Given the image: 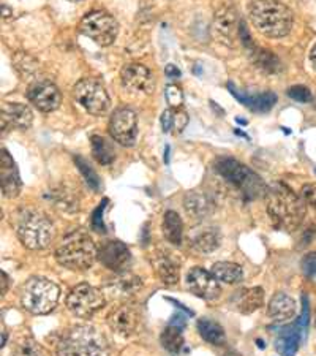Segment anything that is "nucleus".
<instances>
[{"label": "nucleus", "mask_w": 316, "mask_h": 356, "mask_svg": "<svg viewBox=\"0 0 316 356\" xmlns=\"http://www.w3.org/2000/svg\"><path fill=\"white\" fill-rule=\"evenodd\" d=\"M267 212L275 228L291 233L306 219V201L283 182H277L267 191Z\"/></svg>", "instance_id": "obj_1"}, {"label": "nucleus", "mask_w": 316, "mask_h": 356, "mask_svg": "<svg viewBox=\"0 0 316 356\" xmlns=\"http://www.w3.org/2000/svg\"><path fill=\"white\" fill-rule=\"evenodd\" d=\"M57 356H109V343L95 326L78 325L63 332Z\"/></svg>", "instance_id": "obj_2"}, {"label": "nucleus", "mask_w": 316, "mask_h": 356, "mask_svg": "<svg viewBox=\"0 0 316 356\" xmlns=\"http://www.w3.org/2000/svg\"><path fill=\"white\" fill-rule=\"evenodd\" d=\"M250 19L253 26L269 38L288 35L292 27L291 10L278 0H253Z\"/></svg>", "instance_id": "obj_3"}, {"label": "nucleus", "mask_w": 316, "mask_h": 356, "mask_svg": "<svg viewBox=\"0 0 316 356\" xmlns=\"http://www.w3.org/2000/svg\"><path fill=\"white\" fill-rule=\"evenodd\" d=\"M56 258L62 266L73 271H85L94 266L99 258V249L89 234L74 232L62 241L56 250Z\"/></svg>", "instance_id": "obj_4"}, {"label": "nucleus", "mask_w": 316, "mask_h": 356, "mask_svg": "<svg viewBox=\"0 0 316 356\" xmlns=\"http://www.w3.org/2000/svg\"><path fill=\"white\" fill-rule=\"evenodd\" d=\"M18 238L26 249L43 250L56 238V228L42 211L27 209L18 220Z\"/></svg>", "instance_id": "obj_5"}, {"label": "nucleus", "mask_w": 316, "mask_h": 356, "mask_svg": "<svg viewBox=\"0 0 316 356\" xmlns=\"http://www.w3.org/2000/svg\"><path fill=\"white\" fill-rule=\"evenodd\" d=\"M215 171L228 184L240 191L247 200H255L266 192L260 176L233 157H220L215 162Z\"/></svg>", "instance_id": "obj_6"}, {"label": "nucleus", "mask_w": 316, "mask_h": 356, "mask_svg": "<svg viewBox=\"0 0 316 356\" xmlns=\"http://www.w3.org/2000/svg\"><path fill=\"white\" fill-rule=\"evenodd\" d=\"M60 289L44 277L28 279L21 290V304L27 312L44 315L54 311L59 302Z\"/></svg>", "instance_id": "obj_7"}, {"label": "nucleus", "mask_w": 316, "mask_h": 356, "mask_svg": "<svg viewBox=\"0 0 316 356\" xmlns=\"http://www.w3.org/2000/svg\"><path fill=\"white\" fill-rule=\"evenodd\" d=\"M79 31L83 32V35L94 40L97 44L109 46L116 42L119 26L117 21L106 11L95 10L90 11L81 19Z\"/></svg>", "instance_id": "obj_8"}, {"label": "nucleus", "mask_w": 316, "mask_h": 356, "mask_svg": "<svg viewBox=\"0 0 316 356\" xmlns=\"http://www.w3.org/2000/svg\"><path fill=\"white\" fill-rule=\"evenodd\" d=\"M106 300L100 289L94 285H76L67 298V307L78 318H90L105 307Z\"/></svg>", "instance_id": "obj_9"}, {"label": "nucleus", "mask_w": 316, "mask_h": 356, "mask_svg": "<svg viewBox=\"0 0 316 356\" xmlns=\"http://www.w3.org/2000/svg\"><path fill=\"white\" fill-rule=\"evenodd\" d=\"M74 99L85 111L94 116H105L111 108L106 89L97 79H81L74 86Z\"/></svg>", "instance_id": "obj_10"}, {"label": "nucleus", "mask_w": 316, "mask_h": 356, "mask_svg": "<svg viewBox=\"0 0 316 356\" xmlns=\"http://www.w3.org/2000/svg\"><path fill=\"white\" fill-rule=\"evenodd\" d=\"M109 135L125 147L133 146L138 136V118L130 108H119L109 119Z\"/></svg>", "instance_id": "obj_11"}, {"label": "nucleus", "mask_w": 316, "mask_h": 356, "mask_svg": "<svg viewBox=\"0 0 316 356\" xmlns=\"http://www.w3.org/2000/svg\"><path fill=\"white\" fill-rule=\"evenodd\" d=\"M187 285L188 290L193 293L194 296L201 298L206 301H214L220 296L222 289L215 275L212 271H208L204 268H192L187 274Z\"/></svg>", "instance_id": "obj_12"}, {"label": "nucleus", "mask_w": 316, "mask_h": 356, "mask_svg": "<svg viewBox=\"0 0 316 356\" xmlns=\"http://www.w3.org/2000/svg\"><path fill=\"white\" fill-rule=\"evenodd\" d=\"M141 323L140 309L131 304H120L108 314V325L120 336H130L138 331Z\"/></svg>", "instance_id": "obj_13"}, {"label": "nucleus", "mask_w": 316, "mask_h": 356, "mask_svg": "<svg viewBox=\"0 0 316 356\" xmlns=\"http://www.w3.org/2000/svg\"><path fill=\"white\" fill-rule=\"evenodd\" d=\"M99 260L111 271L124 273L131 265V252L120 241H108L100 247Z\"/></svg>", "instance_id": "obj_14"}, {"label": "nucleus", "mask_w": 316, "mask_h": 356, "mask_svg": "<svg viewBox=\"0 0 316 356\" xmlns=\"http://www.w3.org/2000/svg\"><path fill=\"white\" fill-rule=\"evenodd\" d=\"M28 100L32 105L43 113H51L60 105V92L56 84L49 81H38L28 88Z\"/></svg>", "instance_id": "obj_15"}, {"label": "nucleus", "mask_w": 316, "mask_h": 356, "mask_svg": "<svg viewBox=\"0 0 316 356\" xmlns=\"http://www.w3.org/2000/svg\"><path fill=\"white\" fill-rule=\"evenodd\" d=\"M0 184H2V192L7 198H16L21 192L18 166L7 149H2V157H0Z\"/></svg>", "instance_id": "obj_16"}, {"label": "nucleus", "mask_w": 316, "mask_h": 356, "mask_svg": "<svg viewBox=\"0 0 316 356\" xmlns=\"http://www.w3.org/2000/svg\"><path fill=\"white\" fill-rule=\"evenodd\" d=\"M33 122V114L21 103H5L2 106V130H27Z\"/></svg>", "instance_id": "obj_17"}, {"label": "nucleus", "mask_w": 316, "mask_h": 356, "mask_svg": "<svg viewBox=\"0 0 316 356\" xmlns=\"http://www.w3.org/2000/svg\"><path fill=\"white\" fill-rule=\"evenodd\" d=\"M122 83L126 89L133 92H144L149 94L153 89V76L147 67L141 64H130L124 67Z\"/></svg>", "instance_id": "obj_18"}, {"label": "nucleus", "mask_w": 316, "mask_h": 356, "mask_svg": "<svg viewBox=\"0 0 316 356\" xmlns=\"http://www.w3.org/2000/svg\"><path fill=\"white\" fill-rule=\"evenodd\" d=\"M155 274L165 285H176L181 277V263L168 252H158L152 258Z\"/></svg>", "instance_id": "obj_19"}, {"label": "nucleus", "mask_w": 316, "mask_h": 356, "mask_svg": "<svg viewBox=\"0 0 316 356\" xmlns=\"http://www.w3.org/2000/svg\"><path fill=\"white\" fill-rule=\"evenodd\" d=\"M228 89L231 94L238 99V102L242 103L247 108H250L251 111L256 113H267L272 110V106L277 102V97L272 92H263V94H247V92L238 90L234 88V84L229 83Z\"/></svg>", "instance_id": "obj_20"}, {"label": "nucleus", "mask_w": 316, "mask_h": 356, "mask_svg": "<svg viewBox=\"0 0 316 356\" xmlns=\"http://www.w3.org/2000/svg\"><path fill=\"white\" fill-rule=\"evenodd\" d=\"M238 18H235V13L233 8L229 7H223L217 11L215 15V32L217 37L222 43L225 44H231L233 40L235 37V31H238L239 26L238 24Z\"/></svg>", "instance_id": "obj_21"}, {"label": "nucleus", "mask_w": 316, "mask_h": 356, "mask_svg": "<svg viewBox=\"0 0 316 356\" xmlns=\"http://www.w3.org/2000/svg\"><path fill=\"white\" fill-rule=\"evenodd\" d=\"M142 285L144 284H142V279L140 275L130 271H124L108 284V289L114 295H117V298H131L141 291Z\"/></svg>", "instance_id": "obj_22"}, {"label": "nucleus", "mask_w": 316, "mask_h": 356, "mask_svg": "<svg viewBox=\"0 0 316 356\" xmlns=\"http://www.w3.org/2000/svg\"><path fill=\"white\" fill-rule=\"evenodd\" d=\"M234 307L240 314H253L264 304V290L261 286H253V289H244L238 291L233 298Z\"/></svg>", "instance_id": "obj_23"}, {"label": "nucleus", "mask_w": 316, "mask_h": 356, "mask_svg": "<svg viewBox=\"0 0 316 356\" xmlns=\"http://www.w3.org/2000/svg\"><path fill=\"white\" fill-rule=\"evenodd\" d=\"M301 342H303V339L296 328V325L283 326L278 331V337L275 339V350L281 356H296Z\"/></svg>", "instance_id": "obj_24"}, {"label": "nucleus", "mask_w": 316, "mask_h": 356, "mask_svg": "<svg viewBox=\"0 0 316 356\" xmlns=\"http://www.w3.org/2000/svg\"><path fill=\"white\" fill-rule=\"evenodd\" d=\"M267 314L274 321H286L294 317L296 301L286 293H275L272 300L269 301Z\"/></svg>", "instance_id": "obj_25"}, {"label": "nucleus", "mask_w": 316, "mask_h": 356, "mask_svg": "<svg viewBox=\"0 0 316 356\" xmlns=\"http://www.w3.org/2000/svg\"><path fill=\"white\" fill-rule=\"evenodd\" d=\"M183 208L188 217L194 220H201L208 217L212 211L210 200L201 192H188L183 198Z\"/></svg>", "instance_id": "obj_26"}, {"label": "nucleus", "mask_w": 316, "mask_h": 356, "mask_svg": "<svg viewBox=\"0 0 316 356\" xmlns=\"http://www.w3.org/2000/svg\"><path fill=\"white\" fill-rule=\"evenodd\" d=\"M222 244V236L215 228H204L192 238V247L199 254H212Z\"/></svg>", "instance_id": "obj_27"}, {"label": "nucleus", "mask_w": 316, "mask_h": 356, "mask_svg": "<svg viewBox=\"0 0 316 356\" xmlns=\"http://www.w3.org/2000/svg\"><path fill=\"white\" fill-rule=\"evenodd\" d=\"M188 124V114L182 108H169L162 114V129L165 134L179 135Z\"/></svg>", "instance_id": "obj_28"}, {"label": "nucleus", "mask_w": 316, "mask_h": 356, "mask_svg": "<svg viewBox=\"0 0 316 356\" xmlns=\"http://www.w3.org/2000/svg\"><path fill=\"white\" fill-rule=\"evenodd\" d=\"M212 274L215 275L217 280H220L223 284H229V285H235L240 284L244 279V271L242 268L235 263H229V261H218L212 266Z\"/></svg>", "instance_id": "obj_29"}, {"label": "nucleus", "mask_w": 316, "mask_h": 356, "mask_svg": "<svg viewBox=\"0 0 316 356\" xmlns=\"http://www.w3.org/2000/svg\"><path fill=\"white\" fill-rule=\"evenodd\" d=\"M198 332L206 342L212 343V346H223V343H225V330H223L222 325L215 320L201 318L198 321Z\"/></svg>", "instance_id": "obj_30"}, {"label": "nucleus", "mask_w": 316, "mask_h": 356, "mask_svg": "<svg viewBox=\"0 0 316 356\" xmlns=\"http://www.w3.org/2000/svg\"><path fill=\"white\" fill-rule=\"evenodd\" d=\"M163 234L171 244L179 245L183 238V223L181 216L174 211H168L163 217Z\"/></svg>", "instance_id": "obj_31"}, {"label": "nucleus", "mask_w": 316, "mask_h": 356, "mask_svg": "<svg viewBox=\"0 0 316 356\" xmlns=\"http://www.w3.org/2000/svg\"><path fill=\"white\" fill-rule=\"evenodd\" d=\"M92 156L100 165H111L116 160V152L113 146L100 135H94L90 138Z\"/></svg>", "instance_id": "obj_32"}, {"label": "nucleus", "mask_w": 316, "mask_h": 356, "mask_svg": "<svg viewBox=\"0 0 316 356\" xmlns=\"http://www.w3.org/2000/svg\"><path fill=\"white\" fill-rule=\"evenodd\" d=\"M182 328H183V326L169 323L163 330L162 336H160V342H162V347L165 350H168L169 353L181 352V348L183 347V332H182Z\"/></svg>", "instance_id": "obj_33"}, {"label": "nucleus", "mask_w": 316, "mask_h": 356, "mask_svg": "<svg viewBox=\"0 0 316 356\" xmlns=\"http://www.w3.org/2000/svg\"><path fill=\"white\" fill-rule=\"evenodd\" d=\"M11 356H44V353L35 339L22 336L11 348Z\"/></svg>", "instance_id": "obj_34"}, {"label": "nucleus", "mask_w": 316, "mask_h": 356, "mask_svg": "<svg viewBox=\"0 0 316 356\" xmlns=\"http://www.w3.org/2000/svg\"><path fill=\"white\" fill-rule=\"evenodd\" d=\"M74 163H76L79 173L83 175L85 184H88L92 191L100 192L101 191V181H100L99 175H97V171L89 165V162H85V160L81 156H76V157H74Z\"/></svg>", "instance_id": "obj_35"}, {"label": "nucleus", "mask_w": 316, "mask_h": 356, "mask_svg": "<svg viewBox=\"0 0 316 356\" xmlns=\"http://www.w3.org/2000/svg\"><path fill=\"white\" fill-rule=\"evenodd\" d=\"M251 57L255 59L256 64L267 73H277L280 70V60L271 53H267V51L255 48L251 51Z\"/></svg>", "instance_id": "obj_36"}, {"label": "nucleus", "mask_w": 316, "mask_h": 356, "mask_svg": "<svg viewBox=\"0 0 316 356\" xmlns=\"http://www.w3.org/2000/svg\"><path fill=\"white\" fill-rule=\"evenodd\" d=\"M13 62H15V67L18 68V72L21 74H31V76H33L37 72V67H38L37 60L28 54H24V53L16 54Z\"/></svg>", "instance_id": "obj_37"}, {"label": "nucleus", "mask_w": 316, "mask_h": 356, "mask_svg": "<svg viewBox=\"0 0 316 356\" xmlns=\"http://www.w3.org/2000/svg\"><path fill=\"white\" fill-rule=\"evenodd\" d=\"M308 323H310V304H308V298L307 295H302V312L299 315V318L296 320V328L301 332V336L303 341L307 339V332H308Z\"/></svg>", "instance_id": "obj_38"}, {"label": "nucleus", "mask_w": 316, "mask_h": 356, "mask_svg": "<svg viewBox=\"0 0 316 356\" xmlns=\"http://www.w3.org/2000/svg\"><path fill=\"white\" fill-rule=\"evenodd\" d=\"M165 95H166V102H168L169 108H182L183 92H182L179 86L169 84L165 90Z\"/></svg>", "instance_id": "obj_39"}, {"label": "nucleus", "mask_w": 316, "mask_h": 356, "mask_svg": "<svg viewBox=\"0 0 316 356\" xmlns=\"http://www.w3.org/2000/svg\"><path fill=\"white\" fill-rule=\"evenodd\" d=\"M288 97L294 102H299V103L312 102V92H310L308 88H306V86H301V84L292 86V88H290L288 89Z\"/></svg>", "instance_id": "obj_40"}, {"label": "nucleus", "mask_w": 316, "mask_h": 356, "mask_svg": "<svg viewBox=\"0 0 316 356\" xmlns=\"http://www.w3.org/2000/svg\"><path fill=\"white\" fill-rule=\"evenodd\" d=\"M106 204H108V200H103V203L94 211V214H92V228H94L95 232H99V233L106 232L105 222H103V212H105Z\"/></svg>", "instance_id": "obj_41"}, {"label": "nucleus", "mask_w": 316, "mask_h": 356, "mask_svg": "<svg viewBox=\"0 0 316 356\" xmlns=\"http://www.w3.org/2000/svg\"><path fill=\"white\" fill-rule=\"evenodd\" d=\"M302 273L316 280V252H310L302 258Z\"/></svg>", "instance_id": "obj_42"}, {"label": "nucleus", "mask_w": 316, "mask_h": 356, "mask_svg": "<svg viewBox=\"0 0 316 356\" xmlns=\"http://www.w3.org/2000/svg\"><path fill=\"white\" fill-rule=\"evenodd\" d=\"M302 198L316 211V184H307L302 187Z\"/></svg>", "instance_id": "obj_43"}, {"label": "nucleus", "mask_w": 316, "mask_h": 356, "mask_svg": "<svg viewBox=\"0 0 316 356\" xmlns=\"http://www.w3.org/2000/svg\"><path fill=\"white\" fill-rule=\"evenodd\" d=\"M165 72H166V74H168V76H171V78L181 76V70H179V68H177V67H174V65H166Z\"/></svg>", "instance_id": "obj_44"}, {"label": "nucleus", "mask_w": 316, "mask_h": 356, "mask_svg": "<svg viewBox=\"0 0 316 356\" xmlns=\"http://www.w3.org/2000/svg\"><path fill=\"white\" fill-rule=\"evenodd\" d=\"M0 277H2V295H5V293H7V290H8V275L5 271H2V273H0Z\"/></svg>", "instance_id": "obj_45"}, {"label": "nucleus", "mask_w": 316, "mask_h": 356, "mask_svg": "<svg viewBox=\"0 0 316 356\" xmlns=\"http://www.w3.org/2000/svg\"><path fill=\"white\" fill-rule=\"evenodd\" d=\"M310 62H312V67L315 68V72H316V43L312 48V51H310Z\"/></svg>", "instance_id": "obj_46"}, {"label": "nucleus", "mask_w": 316, "mask_h": 356, "mask_svg": "<svg viewBox=\"0 0 316 356\" xmlns=\"http://www.w3.org/2000/svg\"><path fill=\"white\" fill-rule=\"evenodd\" d=\"M223 356H240L238 352H228L226 355H223Z\"/></svg>", "instance_id": "obj_47"}, {"label": "nucleus", "mask_w": 316, "mask_h": 356, "mask_svg": "<svg viewBox=\"0 0 316 356\" xmlns=\"http://www.w3.org/2000/svg\"><path fill=\"white\" fill-rule=\"evenodd\" d=\"M68 2H83V0H68Z\"/></svg>", "instance_id": "obj_48"}, {"label": "nucleus", "mask_w": 316, "mask_h": 356, "mask_svg": "<svg viewBox=\"0 0 316 356\" xmlns=\"http://www.w3.org/2000/svg\"><path fill=\"white\" fill-rule=\"evenodd\" d=\"M315 173H316V170H315Z\"/></svg>", "instance_id": "obj_49"}]
</instances>
